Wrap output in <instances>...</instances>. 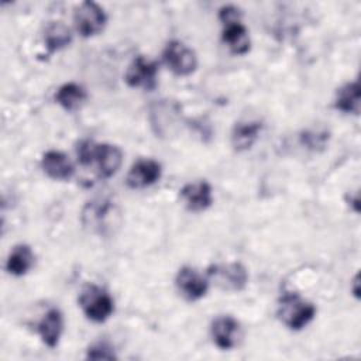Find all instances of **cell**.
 Listing matches in <instances>:
<instances>
[{
    "label": "cell",
    "mask_w": 361,
    "mask_h": 361,
    "mask_svg": "<svg viewBox=\"0 0 361 361\" xmlns=\"http://www.w3.org/2000/svg\"><path fill=\"white\" fill-rule=\"evenodd\" d=\"M212 337L214 344L221 350H230L237 344L240 336V324L231 316H219L213 320Z\"/></svg>",
    "instance_id": "7c38bea8"
},
{
    "label": "cell",
    "mask_w": 361,
    "mask_h": 361,
    "mask_svg": "<svg viewBox=\"0 0 361 361\" xmlns=\"http://www.w3.org/2000/svg\"><path fill=\"white\" fill-rule=\"evenodd\" d=\"M63 331V317L58 309H49L38 323V333L49 348H55Z\"/></svg>",
    "instance_id": "5bb4252c"
},
{
    "label": "cell",
    "mask_w": 361,
    "mask_h": 361,
    "mask_svg": "<svg viewBox=\"0 0 361 361\" xmlns=\"http://www.w3.org/2000/svg\"><path fill=\"white\" fill-rule=\"evenodd\" d=\"M162 58L165 65L178 76H188L193 73L197 66V58L193 49L178 39L166 44Z\"/></svg>",
    "instance_id": "277c9868"
},
{
    "label": "cell",
    "mask_w": 361,
    "mask_h": 361,
    "mask_svg": "<svg viewBox=\"0 0 361 361\" xmlns=\"http://www.w3.org/2000/svg\"><path fill=\"white\" fill-rule=\"evenodd\" d=\"M180 197L186 209L190 212H203L213 203L212 186L206 180L186 183L180 189Z\"/></svg>",
    "instance_id": "8fae6325"
},
{
    "label": "cell",
    "mask_w": 361,
    "mask_h": 361,
    "mask_svg": "<svg viewBox=\"0 0 361 361\" xmlns=\"http://www.w3.org/2000/svg\"><path fill=\"white\" fill-rule=\"evenodd\" d=\"M329 141V133L326 131H305L300 135V142L313 151H319L326 147Z\"/></svg>",
    "instance_id": "44dd1931"
},
{
    "label": "cell",
    "mask_w": 361,
    "mask_h": 361,
    "mask_svg": "<svg viewBox=\"0 0 361 361\" xmlns=\"http://www.w3.org/2000/svg\"><path fill=\"white\" fill-rule=\"evenodd\" d=\"M316 314V307L298 293H283L278 303V317L290 330H300L307 326Z\"/></svg>",
    "instance_id": "6da1fadb"
},
{
    "label": "cell",
    "mask_w": 361,
    "mask_h": 361,
    "mask_svg": "<svg viewBox=\"0 0 361 361\" xmlns=\"http://www.w3.org/2000/svg\"><path fill=\"white\" fill-rule=\"evenodd\" d=\"M123 152L118 147L111 144H96L93 147L90 165L94 164L102 178L113 176L121 166Z\"/></svg>",
    "instance_id": "ba28073f"
},
{
    "label": "cell",
    "mask_w": 361,
    "mask_h": 361,
    "mask_svg": "<svg viewBox=\"0 0 361 361\" xmlns=\"http://www.w3.org/2000/svg\"><path fill=\"white\" fill-rule=\"evenodd\" d=\"M354 295L355 296H358V293H360V290H358V275H355V278H354Z\"/></svg>",
    "instance_id": "603a6c76"
},
{
    "label": "cell",
    "mask_w": 361,
    "mask_h": 361,
    "mask_svg": "<svg viewBox=\"0 0 361 361\" xmlns=\"http://www.w3.org/2000/svg\"><path fill=\"white\" fill-rule=\"evenodd\" d=\"M334 106L343 113H360V86L357 82H348L337 90Z\"/></svg>",
    "instance_id": "d6986e66"
},
{
    "label": "cell",
    "mask_w": 361,
    "mask_h": 361,
    "mask_svg": "<svg viewBox=\"0 0 361 361\" xmlns=\"http://www.w3.org/2000/svg\"><path fill=\"white\" fill-rule=\"evenodd\" d=\"M207 276L226 290H241L248 281V274L240 262L216 264L207 268Z\"/></svg>",
    "instance_id": "8992f818"
},
{
    "label": "cell",
    "mask_w": 361,
    "mask_h": 361,
    "mask_svg": "<svg viewBox=\"0 0 361 361\" xmlns=\"http://www.w3.org/2000/svg\"><path fill=\"white\" fill-rule=\"evenodd\" d=\"M262 124L259 121L237 123L231 131V144L237 151H245L251 148L259 135Z\"/></svg>",
    "instance_id": "e0dca14e"
},
{
    "label": "cell",
    "mask_w": 361,
    "mask_h": 361,
    "mask_svg": "<svg viewBox=\"0 0 361 361\" xmlns=\"http://www.w3.org/2000/svg\"><path fill=\"white\" fill-rule=\"evenodd\" d=\"M34 258V252L28 245L18 244L10 252L6 262V269L14 276H23L32 268Z\"/></svg>",
    "instance_id": "9a60e30c"
},
{
    "label": "cell",
    "mask_w": 361,
    "mask_h": 361,
    "mask_svg": "<svg viewBox=\"0 0 361 361\" xmlns=\"http://www.w3.org/2000/svg\"><path fill=\"white\" fill-rule=\"evenodd\" d=\"M114 213V207L111 202L99 200L92 202L86 206L83 212V221L85 226H90L92 230H99L100 233L107 227L109 214Z\"/></svg>",
    "instance_id": "2e32d148"
},
{
    "label": "cell",
    "mask_w": 361,
    "mask_h": 361,
    "mask_svg": "<svg viewBox=\"0 0 361 361\" xmlns=\"http://www.w3.org/2000/svg\"><path fill=\"white\" fill-rule=\"evenodd\" d=\"M79 306L82 307L85 316L96 323L107 320L114 310V302L111 296L96 285H87L82 289L79 296Z\"/></svg>",
    "instance_id": "3957f363"
},
{
    "label": "cell",
    "mask_w": 361,
    "mask_h": 361,
    "mask_svg": "<svg viewBox=\"0 0 361 361\" xmlns=\"http://www.w3.org/2000/svg\"><path fill=\"white\" fill-rule=\"evenodd\" d=\"M161 164H158L154 159H138L133 166L130 168L126 183L131 189H144L151 185H154L161 178Z\"/></svg>",
    "instance_id": "9c48e42d"
},
{
    "label": "cell",
    "mask_w": 361,
    "mask_h": 361,
    "mask_svg": "<svg viewBox=\"0 0 361 361\" xmlns=\"http://www.w3.org/2000/svg\"><path fill=\"white\" fill-rule=\"evenodd\" d=\"M157 62L142 55H138L128 65L127 72L124 75V80L130 87H141L145 90H151L157 86Z\"/></svg>",
    "instance_id": "52a82bcc"
},
{
    "label": "cell",
    "mask_w": 361,
    "mask_h": 361,
    "mask_svg": "<svg viewBox=\"0 0 361 361\" xmlns=\"http://www.w3.org/2000/svg\"><path fill=\"white\" fill-rule=\"evenodd\" d=\"M87 358L90 360H116V354L113 351V347L107 343H94L87 348Z\"/></svg>",
    "instance_id": "7402d4cb"
},
{
    "label": "cell",
    "mask_w": 361,
    "mask_h": 361,
    "mask_svg": "<svg viewBox=\"0 0 361 361\" xmlns=\"http://www.w3.org/2000/svg\"><path fill=\"white\" fill-rule=\"evenodd\" d=\"M41 166L44 172L55 180H68L72 178L75 168L68 155L61 151L51 149L42 155Z\"/></svg>",
    "instance_id": "4fadbf2b"
},
{
    "label": "cell",
    "mask_w": 361,
    "mask_h": 361,
    "mask_svg": "<svg viewBox=\"0 0 361 361\" xmlns=\"http://www.w3.org/2000/svg\"><path fill=\"white\" fill-rule=\"evenodd\" d=\"M219 18L223 24L221 39L227 48L235 55H244L250 49V35L241 23V13L234 6L220 8Z\"/></svg>",
    "instance_id": "7a4b0ae2"
},
{
    "label": "cell",
    "mask_w": 361,
    "mask_h": 361,
    "mask_svg": "<svg viewBox=\"0 0 361 361\" xmlns=\"http://www.w3.org/2000/svg\"><path fill=\"white\" fill-rule=\"evenodd\" d=\"M175 283L179 289V292L188 299V300H197L203 298L207 292L209 283L207 279L203 278L196 269L190 267H183L178 271Z\"/></svg>",
    "instance_id": "30bf717a"
},
{
    "label": "cell",
    "mask_w": 361,
    "mask_h": 361,
    "mask_svg": "<svg viewBox=\"0 0 361 361\" xmlns=\"http://www.w3.org/2000/svg\"><path fill=\"white\" fill-rule=\"evenodd\" d=\"M44 41L48 52L52 54L69 45V42L72 41V34H71V30L63 23L54 21L48 24V27L45 28Z\"/></svg>",
    "instance_id": "ffe728a7"
},
{
    "label": "cell",
    "mask_w": 361,
    "mask_h": 361,
    "mask_svg": "<svg viewBox=\"0 0 361 361\" xmlns=\"http://www.w3.org/2000/svg\"><path fill=\"white\" fill-rule=\"evenodd\" d=\"M86 97H87V94H86L85 89L72 82L62 85L55 93L56 103L68 111L78 110L85 103Z\"/></svg>",
    "instance_id": "ac0fdd59"
},
{
    "label": "cell",
    "mask_w": 361,
    "mask_h": 361,
    "mask_svg": "<svg viewBox=\"0 0 361 361\" xmlns=\"http://www.w3.org/2000/svg\"><path fill=\"white\" fill-rule=\"evenodd\" d=\"M73 21L82 37H93L103 31L107 17L104 10L94 1H83L75 8Z\"/></svg>",
    "instance_id": "5b68a950"
}]
</instances>
